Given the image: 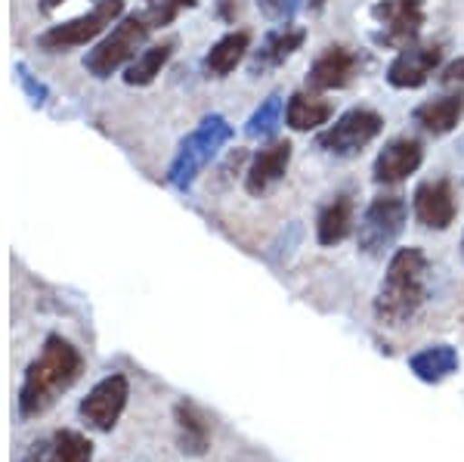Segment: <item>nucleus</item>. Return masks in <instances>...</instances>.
<instances>
[{
  "instance_id": "f8f14e48",
  "label": "nucleus",
  "mask_w": 464,
  "mask_h": 462,
  "mask_svg": "<svg viewBox=\"0 0 464 462\" xmlns=\"http://www.w3.org/2000/svg\"><path fill=\"white\" fill-rule=\"evenodd\" d=\"M411 211H415V221L428 230H449L452 227L455 214H459L452 181L437 177V181L418 183L415 196H411Z\"/></svg>"
},
{
  "instance_id": "dca6fc26",
  "label": "nucleus",
  "mask_w": 464,
  "mask_h": 462,
  "mask_svg": "<svg viewBox=\"0 0 464 462\" xmlns=\"http://www.w3.org/2000/svg\"><path fill=\"white\" fill-rule=\"evenodd\" d=\"M93 459V444L87 435L74 428L53 431L50 437L32 444L22 462H90Z\"/></svg>"
},
{
  "instance_id": "aec40b11",
  "label": "nucleus",
  "mask_w": 464,
  "mask_h": 462,
  "mask_svg": "<svg viewBox=\"0 0 464 462\" xmlns=\"http://www.w3.org/2000/svg\"><path fill=\"white\" fill-rule=\"evenodd\" d=\"M459 363H461V357L452 345H428L409 357V369L415 372V378H421V382H428V385H440V382H446L449 376H455Z\"/></svg>"
},
{
  "instance_id": "4be33fe9",
  "label": "nucleus",
  "mask_w": 464,
  "mask_h": 462,
  "mask_svg": "<svg viewBox=\"0 0 464 462\" xmlns=\"http://www.w3.org/2000/svg\"><path fill=\"white\" fill-rule=\"evenodd\" d=\"M174 416H177V428H179V435H177L179 453H186V457H205L208 447H211V428H208L201 409L183 400V404H177Z\"/></svg>"
},
{
  "instance_id": "6e6552de",
  "label": "nucleus",
  "mask_w": 464,
  "mask_h": 462,
  "mask_svg": "<svg viewBox=\"0 0 464 462\" xmlns=\"http://www.w3.org/2000/svg\"><path fill=\"white\" fill-rule=\"evenodd\" d=\"M372 19L378 22L375 41L402 50L418 41L428 13H424V0H378L372 6Z\"/></svg>"
},
{
  "instance_id": "4468645a",
  "label": "nucleus",
  "mask_w": 464,
  "mask_h": 462,
  "mask_svg": "<svg viewBox=\"0 0 464 462\" xmlns=\"http://www.w3.org/2000/svg\"><path fill=\"white\" fill-rule=\"evenodd\" d=\"M291 149L295 146H291L288 140H276V143L254 152L251 165L245 171V192H248V196H264L276 183L285 181L288 165H291Z\"/></svg>"
},
{
  "instance_id": "0eeeda50",
  "label": "nucleus",
  "mask_w": 464,
  "mask_h": 462,
  "mask_svg": "<svg viewBox=\"0 0 464 462\" xmlns=\"http://www.w3.org/2000/svg\"><path fill=\"white\" fill-rule=\"evenodd\" d=\"M384 131V118L375 109H350L343 112L334 124H328L325 131H319L316 146L328 155H338V159H353L362 152L372 140H378V133Z\"/></svg>"
},
{
  "instance_id": "f3484780",
  "label": "nucleus",
  "mask_w": 464,
  "mask_h": 462,
  "mask_svg": "<svg viewBox=\"0 0 464 462\" xmlns=\"http://www.w3.org/2000/svg\"><path fill=\"white\" fill-rule=\"evenodd\" d=\"M353 223H356V205H353V199H350V192H341V196H334L332 202H325L319 208V218H316L319 245H325V249L341 245L353 233Z\"/></svg>"
},
{
  "instance_id": "7c9ffc66",
  "label": "nucleus",
  "mask_w": 464,
  "mask_h": 462,
  "mask_svg": "<svg viewBox=\"0 0 464 462\" xmlns=\"http://www.w3.org/2000/svg\"><path fill=\"white\" fill-rule=\"evenodd\" d=\"M306 4H310V10H322V6H325L328 0H306Z\"/></svg>"
},
{
  "instance_id": "412c9836",
  "label": "nucleus",
  "mask_w": 464,
  "mask_h": 462,
  "mask_svg": "<svg viewBox=\"0 0 464 462\" xmlns=\"http://www.w3.org/2000/svg\"><path fill=\"white\" fill-rule=\"evenodd\" d=\"M248 50H251V32H248V28H238V32L223 34L220 41L208 50L205 72L214 74V78H227V74L236 72V65L248 56Z\"/></svg>"
},
{
  "instance_id": "a211bd4d",
  "label": "nucleus",
  "mask_w": 464,
  "mask_h": 462,
  "mask_svg": "<svg viewBox=\"0 0 464 462\" xmlns=\"http://www.w3.org/2000/svg\"><path fill=\"white\" fill-rule=\"evenodd\" d=\"M461 115H464V93L459 91V93L437 96V100L421 103V106L411 112V122L421 131H428L430 137H446L449 131H455Z\"/></svg>"
},
{
  "instance_id": "9b49d317",
  "label": "nucleus",
  "mask_w": 464,
  "mask_h": 462,
  "mask_svg": "<svg viewBox=\"0 0 464 462\" xmlns=\"http://www.w3.org/2000/svg\"><path fill=\"white\" fill-rule=\"evenodd\" d=\"M359 72H362V56L343 44H332L313 59L310 72H306V84H310V91H343L353 84Z\"/></svg>"
},
{
  "instance_id": "f257e3e1",
  "label": "nucleus",
  "mask_w": 464,
  "mask_h": 462,
  "mask_svg": "<svg viewBox=\"0 0 464 462\" xmlns=\"http://www.w3.org/2000/svg\"><path fill=\"white\" fill-rule=\"evenodd\" d=\"M84 372V357L72 341L63 335H50L44 341L41 354L28 363L25 378L19 388V413L22 419H34V416L47 413L56 404L59 394H65Z\"/></svg>"
},
{
  "instance_id": "bb28decb",
  "label": "nucleus",
  "mask_w": 464,
  "mask_h": 462,
  "mask_svg": "<svg viewBox=\"0 0 464 462\" xmlns=\"http://www.w3.org/2000/svg\"><path fill=\"white\" fill-rule=\"evenodd\" d=\"M16 72H19V81H22V87H25L28 100H32L34 106H44V100H47V87H44L41 81H34V78H32V72H28L22 63L16 65Z\"/></svg>"
},
{
  "instance_id": "1a4fd4ad",
  "label": "nucleus",
  "mask_w": 464,
  "mask_h": 462,
  "mask_svg": "<svg viewBox=\"0 0 464 462\" xmlns=\"http://www.w3.org/2000/svg\"><path fill=\"white\" fill-rule=\"evenodd\" d=\"M446 56V47L440 41L433 44H409L393 56V63L387 65V84L396 91H418L430 81V74L440 69Z\"/></svg>"
},
{
  "instance_id": "20e7f679",
  "label": "nucleus",
  "mask_w": 464,
  "mask_h": 462,
  "mask_svg": "<svg viewBox=\"0 0 464 462\" xmlns=\"http://www.w3.org/2000/svg\"><path fill=\"white\" fill-rule=\"evenodd\" d=\"M229 140H232V124L227 122V118H223V115L201 118V122L196 124V131L186 133L183 143L177 146V155H174V162L168 165L164 181H168L179 192L192 190V183L201 177V171L211 165Z\"/></svg>"
},
{
  "instance_id": "39448f33",
  "label": "nucleus",
  "mask_w": 464,
  "mask_h": 462,
  "mask_svg": "<svg viewBox=\"0 0 464 462\" xmlns=\"http://www.w3.org/2000/svg\"><path fill=\"white\" fill-rule=\"evenodd\" d=\"M409 221V205L402 196H393V192H384V196H375L369 202V208L362 211L356 227V245L362 255L369 258H381L384 251L393 249V242L402 236Z\"/></svg>"
},
{
  "instance_id": "6ab92c4d",
  "label": "nucleus",
  "mask_w": 464,
  "mask_h": 462,
  "mask_svg": "<svg viewBox=\"0 0 464 462\" xmlns=\"http://www.w3.org/2000/svg\"><path fill=\"white\" fill-rule=\"evenodd\" d=\"M332 115H334V106L316 93L297 91V93H291L285 103V124L297 133L319 131L322 124L332 122Z\"/></svg>"
},
{
  "instance_id": "c756f323",
  "label": "nucleus",
  "mask_w": 464,
  "mask_h": 462,
  "mask_svg": "<svg viewBox=\"0 0 464 462\" xmlns=\"http://www.w3.org/2000/svg\"><path fill=\"white\" fill-rule=\"evenodd\" d=\"M63 4H65V0H41V10L44 13H53L56 6H63Z\"/></svg>"
},
{
  "instance_id": "c85d7f7f",
  "label": "nucleus",
  "mask_w": 464,
  "mask_h": 462,
  "mask_svg": "<svg viewBox=\"0 0 464 462\" xmlns=\"http://www.w3.org/2000/svg\"><path fill=\"white\" fill-rule=\"evenodd\" d=\"M236 13H238V4H236V0H220V16H223V19L232 22V19H236Z\"/></svg>"
},
{
  "instance_id": "f03ea898",
  "label": "nucleus",
  "mask_w": 464,
  "mask_h": 462,
  "mask_svg": "<svg viewBox=\"0 0 464 462\" xmlns=\"http://www.w3.org/2000/svg\"><path fill=\"white\" fill-rule=\"evenodd\" d=\"M430 295V260L418 245L396 249L375 298L381 326H406L418 317Z\"/></svg>"
},
{
  "instance_id": "7ed1b4c3",
  "label": "nucleus",
  "mask_w": 464,
  "mask_h": 462,
  "mask_svg": "<svg viewBox=\"0 0 464 462\" xmlns=\"http://www.w3.org/2000/svg\"><path fill=\"white\" fill-rule=\"evenodd\" d=\"M161 25L164 22L159 19V13H152L149 6L140 13H130V16L118 22L93 50H87L84 69L93 74V78H111V74L127 69L133 59L143 54V44L149 41V34L159 32Z\"/></svg>"
},
{
  "instance_id": "2eb2a0df",
  "label": "nucleus",
  "mask_w": 464,
  "mask_h": 462,
  "mask_svg": "<svg viewBox=\"0 0 464 462\" xmlns=\"http://www.w3.org/2000/svg\"><path fill=\"white\" fill-rule=\"evenodd\" d=\"M306 41V32L304 28H295V25H282L276 32H269L260 47L251 54V63H248V72L251 74H264V72H273L279 65H285L297 50L304 47Z\"/></svg>"
},
{
  "instance_id": "393cba45",
  "label": "nucleus",
  "mask_w": 464,
  "mask_h": 462,
  "mask_svg": "<svg viewBox=\"0 0 464 462\" xmlns=\"http://www.w3.org/2000/svg\"><path fill=\"white\" fill-rule=\"evenodd\" d=\"M304 0H257L260 13L269 19V22H288L297 16V10H301Z\"/></svg>"
},
{
  "instance_id": "9d476101",
  "label": "nucleus",
  "mask_w": 464,
  "mask_h": 462,
  "mask_svg": "<svg viewBox=\"0 0 464 462\" xmlns=\"http://www.w3.org/2000/svg\"><path fill=\"white\" fill-rule=\"evenodd\" d=\"M127 398H130V382H127L124 372H111V376L100 378V382L90 388V394L81 400V416H84L87 426L96 431H111L121 419Z\"/></svg>"
},
{
  "instance_id": "b1692460",
  "label": "nucleus",
  "mask_w": 464,
  "mask_h": 462,
  "mask_svg": "<svg viewBox=\"0 0 464 462\" xmlns=\"http://www.w3.org/2000/svg\"><path fill=\"white\" fill-rule=\"evenodd\" d=\"M282 112H285V103H282L279 93H269L264 103H260L257 109H254V115L248 118V124H245V133H248L251 140H269L276 137V131H279L282 124Z\"/></svg>"
},
{
  "instance_id": "2f4dec72",
  "label": "nucleus",
  "mask_w": 464,
  "mask_h": 462,
  "mask_svg": "<svg viewBox=\"0 0 464 462\" xmlns=\"http://www.w3.org/2000/svg\"><path fill=\"white\" fill-rule=\"evenodd\" d=\"M461 260H464V236H461Z\"/></svg>"
},
{
  "instance_id": "ddd939ff",
  "label": "nucleus",
  "mask_w": 464,
  "mask_h": 462,
  "mask_svg": "<svg viewBox=\"0 0 464 462\" xmlns=\"http://www.w3.org/2000/svg\"><path fill=\"white\" fill-rule=\"evenodd\" d=\"M424 162V146L415 137H396L378 152L375 165H372V181L381 186H396L409 174H415Z\"/></svg>"
},
{
  "instance_id": "a878e982",
  "label": "nucleus",
  "mask_w": 464,
  "mask_h": 462,
  "mask_svg": "<svg viewBox=\"0 0 464 462\" xmlns=\"http://www.w3.org/2000/svg\"><path fill=\"white\" fill-rule=\"evenodd\" d=\"M146 6L159 13V16L170 25V22L177 19V13L186 10V6H196V0H146Z\"/></svg>"
},
{
  "instance_id": "423d86ee",
  "label": "nucleus",
  "mask_w": 464,
  "mask_h": 462,
  "mask_svg": "<svg viewBox=\"0 0 464 462\" xmlns=\"http://www.w3.org/2000/svg\"><path fill=\"white\" fill-rule=\"evenodd\" d=\"M124 13V0H96L87 13L74 16L69 22H59L50 25L47 32L37 34V47L47 50V54H65L72 47H84V44L96 41L111 22H118V16Z\"/></svg>"
},
{
  "instance_id": "cd10ccee",
  "label": "nucleus",
  "mask_w": 464,
  "mask_h": 462,
  "mask_svg": "<svg viewBox=\"0 0 464 462\" xmlns=\"http://www.w3.org/2000/svg\"><path fill=\"white\" fill-rule=\"evenodd\" d=\"M440 84H446V87H461L464 84V56L443 65V72H440Z\"/></svg>"
},
{
  "instance_id": "5701e85b",
  "label": "nucleus",
  "mask_w": 464,
  "mask_h": 462,
  "mask_svg": "<svg viewBox=\"0 0 464 462\" xmlns=\"http://www.w3.org/2000/svg\"><path fill=\"white\" fill-rule=\"evenodd\" d=\"M174 50H177L174 37H170V41H164V44H155V47H146L143 54H140L124 69V84H130V87H149L161 74L164 65H168V59L174 56Z\"/></svg>"
}]
</instances>
